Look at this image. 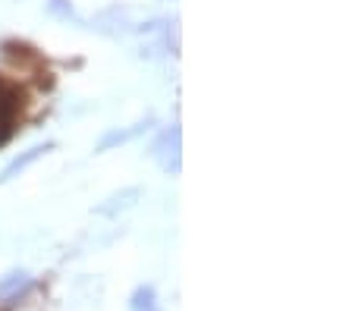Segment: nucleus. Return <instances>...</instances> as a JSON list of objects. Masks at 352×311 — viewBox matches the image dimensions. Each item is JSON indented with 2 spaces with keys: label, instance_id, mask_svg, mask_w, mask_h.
<instances>
[{
  "label": "nucleus",
  "instance_id": "nucleus-1",
  "mask_svg": "<svg viewBox=\"0 0 352 311\" xmlns=\"http://www.w3.org/2000/svg\"><path fill=\"white\" fill-rule=\"evenodd\" d=\"M151 157L167 176H179V173H183V129H179V123L167 126L154 139Z\"/></svg>",
  "mask_w": 352,
  "mask_h": 311
},
{
  "label": "nucleus",
  "instance_id": "nucleus-2",
  "mask_svg": "<svg viewBox=\"0 0 352 311\" xmlns=\"http://www.w3.org/2000/svg\"><path fill=\"white\" fill-rule=\"evenodd\" d=\"M19 117H22V89H16L7 79H0V148L16 133Z\"/></svg>",
  "mask_w": 352,
  "mask_h": 311
},
{
  "label": "nucleus",
  "instance_id": "nucleus-3",
  "mask_svg": "<svg viewBox=\"0 0 352 311\" xmlns=\"http://www.w3.org/2000/svg\"><path fill=\"white\" fill-rule=\"evenodd\" d=\"M32 283H35V280H32L29 270H22V267L7 270V274L0 277V302H3V305L19 302V299L32 289Z\"/></svg>",
  "mask_w": 352,
  "mask_h": 311
},
{
  "label": "nucleus",
  "instance_id": "nucleus-4",
  "mask_svg": "<svg viewBox=\"0 0 352 311\" xmlns=\"http://www.w3.org/2000/svg\"><path fill=\"white\" fill-rule=\"evenodd\" d=\"M47 151H54V141H44V145H32L29 151H22L19 157H13V161H10L7 167L0 170V185L10 183V179H16L19 173H25V170L32 167V163H35L41 154H47Z\"/></svg>",
  "mask_w": 352,
  "mask_h": 311
},
{
  "label": "nucleus",
  "instance_id": "nucleus-5",
  "mask_svg": "<svg viewBox=\"0 0 352 311\" xmlns=\"http://www.w3.org/2000/svg\"><path fill=\"white\" fill-rule=\"evenodd\" d=\"M148 129V119L145 123H135V126L129 129H113V133H107L101 141H98V151H110V148H117V145H126V141H132L135 135H142Z\"/></svg>",
  "mask_w": 352,
  "mask_h": 311
},
{
  "label": "nucleus",
  "instance_id": "nucleus-6",
  "mask_svg": "<svg viewBox=\"0 0 352 311\" xmlns=\"http://www.w3.org/2000/svg\"><path fill=\"white\" fill-rule=\"evenodd\" d=\"M129 311H161V302H157V292L151 286H139L129 299Z\"/></svg>",
  "mask_w": 352,
  "mask_h": 311
},
{
  "label": "nucleus",
  "instance_id": "nucleus-7",
  "mask_svg": "<svg viewBox=\"0 0 352 311\" xmlns=\"http://www.w3.org/2000/svg\"><path fill=\"white\" fill-rule=\"evenodd\" d=\"M47 7H51V13L63 16V19H69V16H73V7H66V0H51Z\"/></svg>",
  "mask_w": 352,
  "mask_h": 311
}]
</instances>
